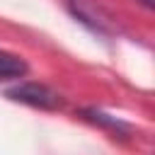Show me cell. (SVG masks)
<instances>
[{
  "label": "cell",
  "instance_id": "cell-3",
  "mask_svg": "<svg viewBox=\"0 0 155 155\" xmlns=\"http://www.w3.org/2000/svg\"><path fill=\"white\" fill-rule=\"evenodd\" d=\"M82 116L90 119V121H94V124H99V126H109V128H114V131H124V128H126L121 121H116V119H111V116H107V114H102V111H94V109L82 111Z\"/></svg>",
  "mask_w": 155,
  "mask_h": 155
},
{
  "label": "cell",
  "instance_id": "cell-2",
  "mask_svg": "<svg viewBox=\"0 0 155 155\" xmlns=\"http://www.w3.org/2000/svg\"><path fill=\"white\" fill-rule=\"evenodd\" d=\"M24 73H27L24 58H19V56H15V53H7V51H0V80L22 78Z\"/></svg>",
  "mask_w": 155,
  "mask_h": 155
},
{
  "label": "cell",
  "instance_id": "cell-1",
  "mask_svg": "<svg viewBox=\"0 0 155 155\" xmlns=\"http://www.w3.org/2000/svg\"><path fill=\"white\" fill-rule=\"evenodd\" d=\"M7 97L15 99V102H22V104H29V107H36V109H58L63 104L61 94L41 82H22L12 90H7Z\"/></svg>",
  "mask_w": 155,
  "mask_h": 155
},
{
  "label": "cell",
  "instance_id": "cell-4",
  "mask_svg": "<svg viewBox=\"0 0 155 155\" xmlns=\"http://www.w3.org/2000/svg\"><path fill=\"white\" fill-rule=\"evenodd\" d=\"M140 2H143L145 7H153V0H140Z\"/></svg>",
  "mask_w": 155,
  "mask_h": 155
}]
</instances>
